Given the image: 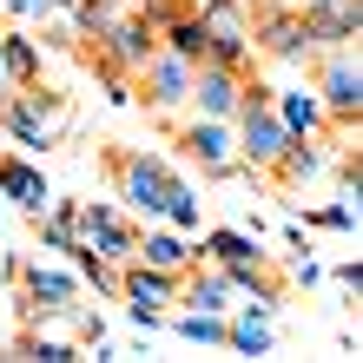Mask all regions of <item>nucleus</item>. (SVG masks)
Returning a JSON list of instances; mask_svg holds the SVG:
<instances>
[{
    "label": "nucleus",
    "instance_id": "obj_2",
    "mask_svg": "<svg viewBox=\"0 0 363 363\" xmlns=\"http://www.w3.org/2000/svg\"><path fill=\"white\" fill-rule=\"evenodd\" d=\"M7 271L20 277V324H67L79 311V284L67 271H47L33 258H13Z\"/></svg>",
    "mask_w": 363,
    "mask_h": 363
},
{
    "label": "nucleus",
    "instance_id": "obj_16",
    "mask_svg": "<svg viewBox=\"0 0 363 363\" xmlns=\"http://www.w3.org/2000/svg\"><path fill=\"white\" fill-rule=\"evenodd\" d=\"M205 264H245V258H258V238H251V231H211L205 238V251H199Z\"/></svg>",
    "mask_w": 363,
    "mask_h": 363
},
{
    "label": "nucleus",
    "instance_id": "obj_7",
    "mask_svg": "<svg viewBox=\"0 0 363 363\" xmlns=\"http://www.w3.org/2000/svg\"><path fill=\"white\" fill-rule=\"evenodd\" d=\"M179 145H185V159L199 165L205 179H231V172H245V159H238V139L225 133V119H191L185 133H179Z\"/></svg>",
    "mask_w": 363,
    "mask_h": 363
},
{
    "label": "nucleus",
    "instance_id": "obj_12",
    "mask_svg": "<svg viewBox=\"0 0 363 363\" xmlns=\"http://www.w3.org/2000/svg\"><path fill=\"white\" fill-rule=\"evenodd\" d=\"M0 199L7 205H20L33 218V211H47V179H40V165H27V159H13V152H0Z\"/></svg>",
    "mask_w": 363,
    "mask_h": 363
},
{
    "label": "nucleus",
    "instance_id": "obj_9",
    "mask_svg": "<svg viewBox=\"0 0 363 363\" xmlns=\"http://www.w3.org/2000/svg\"><path fill=\"white\" fill-rule=\"evenodd\" d=\"M133 79L145 86V106H152V113H179V106H191V60H179V53H152Z\"/></svg>",
    "mask_w": 363,
    "mask_h": 363
},
{
    "label": "nucleus",
    "instance_id": "obj_13",
    "mask_svg": "<svg viewBox=\"0 0 363 363\" xmlns=\"http://www.w3.org/2000/svg\"><path fill=\"white\" fill-rule=\"evenodd\" d=\"M139 264H159V271H191L199 264V251L185 245V231H139Z\"/></svg>",
    "mask_w": 363,
    "mask_h": 363
},
{
    "label": "nucleus",
    "instance_id": "obj_5",
    "mask_svg": "<svg viewBox=\"0 0 363 363\" xmlns=\"http://www.w3.org/2000/svg\"><path fill=\"white\" fill-rule=\"evenodd\" d=\"M179 277H185V271H159V264H139V258L119 264V297H125V311H133L139 330H152L159 311L179 304Z\"/></svg>",
    "mask_w": 363,
    "mask_h": 363
},
{
    "label": "nucleus",
    "instance_id": "obj_10",
    "mask_svg": "<svg viewBox=\"0 0 363 363\" xmlns=\"http://www.w3.org/2000/svg\"><path fill=\"white\" fill-rule=\"evenodd\" d=\"M251 47H264L277 60H304V53H317V40L304 27V13L277 7V13H251Z\"/></svg>",
    "mask_w": 363,
    "mask_h": 363
},
{
    "label": "nucleus",
    "instance_id": "obj_4",
    "mask_svg": "<svg viewBox=\"0 0 363 363\" xmlns=\"http://www.w3.org/2000/svg\"><path fill=\"white\" fill-rule=\"evenodd\" d=\"M317 93H324L330 125H357V113H363V67H357V47H324V60H317Z\"/></svg>",
    "mask_w": 363,
    "mask_h": 363
},
{
    "label": "nucleus",
    "instance_id": "obj_1",
    "mask_svg": "<svg viewBox=\"0 0 363 363\" xmlns=\"http://www.w3.org/2000/svg\"><path fill=\"white\" fill-rule=\"evenodd\" d=\"M106 172H113V191L125 211H139V218H165V199H172L179 172L152 152H106Z\"/></svg>",
    "mask_w": 363,
    "mask_h": 363
},
{
    "label": "nucleus",
    "instance_id": "obj_15",
    "mask_svg": "<svg viewBox=\"0 0 363 363\" xmlns=\"http://www.w3.org/2000/svg\"><path fill=\"white\" fill-rule=\"evenodd\" d=\"M271 113L284 119V133H317L330 113H324V99H311V93H284V99H271Z\"/></svg>",
    "mask_w": 363,
    "mask_h": 363
},
{
    "label": "nucleus",
    "instance_id": "obj_20",
    "mask_svg": "<svg viewBox=\"0 0 363 363\" xmlns=\"http://www.w3.org/2000/svg\"><path fill=\"white\" fill-rule=\"evenodd\" d=\"M165 218H172L179 231H199V199H191V185H185V179L172 185V199H165Z\"/></svg>",
    "mask_w": 363,
    "mask_h": 363
},
{
    "label": "nucleus",
    "instance_id": "obj_21",
    "mask_svg": "<svg viewBox=\"0 0 363 363\" xmlns=\"http://www.w3.org/2000/svg\"><path fill=\"white\" fill-rule=\"evenodd\" d=\"M13 93H20V86H13V79H7V67H0V106H7Z\"/></svg>",
    "mask_w": 363,
    "mask_h": 363
},
{
    "label": "nucleus",
    "instance_id": "obj_11",
    "mask_svg": "<svg viewBox=\"0 0 363 363\" xmlns=\"http://www.w3.org/2000/svg\"><path fill=\"white\" fill-rule=\"evenodd\" d=\"M304 27L317 47H350L363 27V0H304Z\"/></svg>",
    "mask_w": 363,
    "mask_h": 363
},
{
    "label": "nucleus",
    "instance_id": "obj_19",
    "mask_svg": "<svg viewBox=\"0 0 363 363\" xmlns=\"http://www.w3.org/2000/svg\"><path fill=\"white\" fill-rule=\"evenodd\" d=\"M172 330L191 337V344H225V311H185L172 317Z\"/></svg>",
    "mask_w": 363,
    "mask_h": 363
},
{
    "label": "nucleus",
    "instance_id": "obj_14",
    "mask_svg": "<svg viewBox=\"0 0 363 363\" xmlns=\"http://www.w3.org/2000/svg\"><path fill=\"white\" fill-rule=\"evenodd\" d=\"M0 67H7V79H13L20 93L40 86V53H33L27 33H0Z\"/></svg>",
    "mask_w": 363,
    "mask_h": 363
},
{
    "label": "nucleus",
    "instance_id": "obj_8",
    "mask_svg": "<svg viewBox=\"0 0 363 363\" xmlns=\"http://www.w3.org/2000/svg\"><path fill=\"white\" fill-rule=\"evenodd\" d=\"M191 106H199L205 119H231L245 106V73L225 67V60H199V67H191Z\"/></svg>",
    "mask_w": 363,
    "mask_h": 363
},
{
    "label": "nucleus",
    "instance_id": "obj_18",
    "mask_svg": "<svg viewBox=\"0 0 363 363\" xmlns=\"http://www.w3.org/2000/svg\"><path fill=\"white\" fill-rule=\"evenodd\" d=\"M67 13H73V27H79V33H93V40H99V33L125 13V0H73Z\"/></svg>",
    "mask_w": 363,
    "mask_h": 363
},
{
    "label": "nucleus",
    "instance_id": "obj_17",
    "mask_svg": "<svg viewBox=\"0 0 363 363\" xmlns=\"http://www.w3.org/2000/svg\"><path fill=\"white\" fill-rule=\"evenodd\" d=\"M13 357H33V363H73L79 350H73V344H60V337H40V330L27 324V330L13 337Z\"/></svg>",
    "mask_w": 363,
    "mask_h": 363
},
{
    "label": "nucleus",
    "instance_id": "obj_3",
    "mask_svg": "<svg viewBox=\"0 0 363 363\" xmlns=\"http://www.w3.org/2000/svg\"><path fill=\"white\" fill-rule=\"evenodd\" d=\"M73 231H79V251H93L106 264L139 258V225L125 218L119 205H106V199H79L73 205Z\"/></svg>",
    "mask_w": 363,
    "mask_h": 363
},
{
    "label": "nucleus",
    "instance_id": "obj_6",
    "mask_svg": "<svg viewBox=\"0 0 363 363\" xmlns=\"http://www.w3.org/2000/svg\"><path fill=\"white\" fill-rule=\"evenodd\" d=\"M199 27H205L211 60H225V67L245 73V60H251V7H245V0H205Z\"/></svg>",
    "mask_w": 363,
    "mask_h": 363
}]
</instances>
